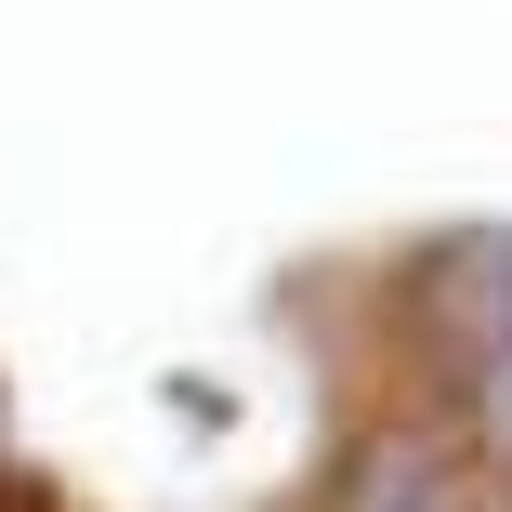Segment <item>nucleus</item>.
Here are the masks:
<instances>
[{"label": "nucleus", "mask_w": 512, "mask_h": 512, "mask_svg": "<svg viewBox=\"0 0 512 512\" xmlns=\"http://www.w3.org/2000/svg\"><path fill=\"white\" fill-rule=\"evenodd\" d=\"M329 512H473V473L447 434H368L342 460V499Z\"/></svg>", "instance_id": "1"}, {"label": "nucleus", "mask_w": 512, "mask_h": 512, "mask_svg": "<svg viewBox=\"0 0 512 512\" xmlns=\"http://www.w3.org/2000/svg\"><path fill=\"white\" fill-rule=\"evenodd\" d=\"M486 421H499V447H512V355H499V394H486Z\"/></svg>", "instance_id": "2"}]
</instances>
